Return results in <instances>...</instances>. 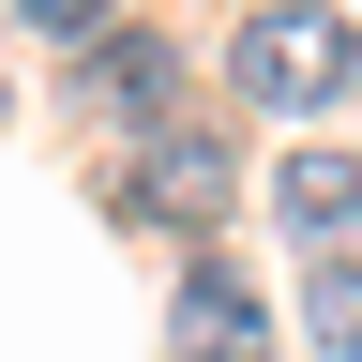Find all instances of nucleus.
Returning <instances> with one entry per match:
<instances>
[{"mask_svg":"<svg viewBox=\"0 0 362 362\" xmlns=\"http://www.w3.org/2000/svg\"><path fill=\"white\" fill-rule=\"evenodd\" d=\"M272 211H287L302 242H347V226H362V166L347 151H287V166H272Z\"/></svg>","mask_w":362,"mask_h":362,"instance_id":"nucleus-5","label":"nucleus"},{"mask_svg":"<svg viewBox=\"0 0 362 362\" xmlns=\"http://www.w3.org/2000/svg\"><path fill=\"white\" fill-rule=\"evenodd\" d=\"M302 332L332 362H362V257H302Z\"/></svg>","mask_w":362,"mask_h":362,"instance_id":"nucleus-6","label":"nucleus"},{"mask_svg":"<svg viewBox=\"0 0 362 362\" xmlns=\"http://www.w3.org/2000/svg\"><path fill=\"white\" fill-rule=\"evenodd\" d=\"M226 197H242L226 136H211V121H166V136H151V166H136V211H166V226H211Z\"/></svg>","mask_w":362,"mask_h":362,"instance_id":"nucleus-2","label":"nucleus"},{"mask_svg":"<svg viewBox=\"0 0 362 362\" xmlns=\"http://www.w3.org/2000/svg\"><path fill=\"white\" fill-rule=\"evenodd\" d=\"M76 45H90V61H76L90 106H121V121H181V61H166L151 30H76Z\"/></svg>","mask_w":362,"mask_h":362,"instance_id":"nucleus-4","label":"nucleus"},{"mask_svg":"<svg viewBox=\"0 0 362 362\" xmlns=\"http://www.w3.org/2000/svg\"><path fill=\"white\" fill-rule=\"evenodd\" d=\"M347 76H362V45H347V16H332V0H257V16H242V45H226V90H242L257 121H317Z\"/></svg>","mask_w":362,"mask_h":362,"instance_id":"nucleus-1","label":"nucleus"},{"mask_svg":"<svg viewBox=\"0 0 362 362\" xmlns=\"http://www.w3.org/2000/svg\"><path fill=\"white\" fill-rule=\"evenodd\" d=\"M30 30H106V0H16Z\"/></svg>","mask_w":362,"mask_h":362,"instance_id":"nucleus-7","label":"nucleus"},{"mask_svg":"<svg viewBox=\"0 0 362 362\" xmlns=\"http://www.w3.org/2000/svg\"><path fill=\"white\" fill-rule=\"evenodd\" d=\"M166 332H181V362H272V317H257V287L226 257L181 272V317H166Z\"/></svg>","mask_w":362,"mask_h":362,"instance_id":"nucleus-3","label":"nucleus"}]
</instances>
